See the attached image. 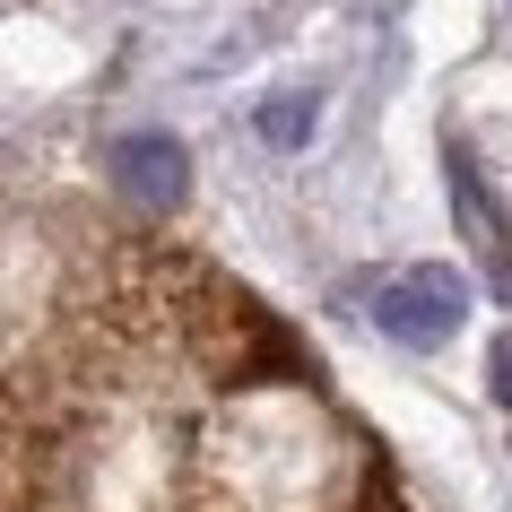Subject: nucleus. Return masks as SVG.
Segmentation results:
<instances>
[{"label":"nucleus","mask_w":512,"mask_h":512,"mask_svg":"<svg viewBox=\"0 0 512 512\" xmlns=\"http://www.w3.org/2000/svg\"><path fill=\"white\" fill-rule=\"evenodd\" d=\"M261 139L270 148H304L313 139V96H270L261 105Z\"/></svg>","instance_id":"obj_4"},{"label":"nucleus","mask_w":512,"mask_h":512,"mask_svg":"<svg viewBox=\"0 0 512 512\" xmlns=\"http://www.w3.org/2000/svg\"><path fill=\"white\" fill-rule=\"evenodd\" d=\"M113 183L131 191L139 209H174V200L191 191V157H183L165 131H139V139L113 148Z\"/></svg>","instance_id":"obj_2"},{"label":"nucleus","mask_w":512,"mask_h":512,"mask_svg":"<svg viewBox=\"0 0 512 512\" xmlns=\"http://www.w3.org/2000/svg\"><path fill=\"white\" fill-rule=\"evenodd\" d=\"M486 374H495V400L512 408V339H495V365H486Z\"/></svg>","instance_id":"obj_5"},{"label":"nucleus","mask_w":512,"mask_h":512,"mask_svg":"<svg viewBox=\"0 0 512 512\" xmlns=\"http://www.w3.org/2000/svg\"><path fill=\"white\" fill-rule=\"evenodd\" d=\"M452 209H460V226H469V243L486 252V278H495V296L512 304V243H504V217H495V200H486V183H478V165H469V148H452Z\"/></svg>","instance_id":"obj_3"},{"label":"nucleus","mask_w":512,"mask_h":512,"mask_svg":"<svg viewBox=\"0 0 512 512\" xmlns=\"http://www.w3.org/2000/svg\"><path fill=\"white\" fill-rule=\"evenodd\" d=\"M460 313H469V287H460V270H443V261L382 278V296H374V322L391 330L400 348H443L460 330Z\"/></svg>","instance_id":"obj_1"}]
</instances>
